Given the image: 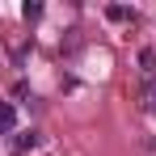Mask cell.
<instances>
[{"label": "cell", "instance_id": "1", "mask_svg": "<svg viewBox=\"0 0 156 156\" xmlns=\"http://www.w3.org/2000/svg\"><path fill=\"white\" fill-rule=\"evenodd\" d=\"M139 76L156 89V51H139Z\"/></svg>", "mask_w": 156, "mask_h": 156}, {"label": "cell", "instance_id": "2", "mask_svg": "<svg viewBox=\"0 0 156 156\" xmlns=\"http://www.w3.org/2000/svg\"><path fill=\"white\" fill-rule=\"evenodd\" d=\"M9 131H17V110L9 101H0V135H9Z\"/></svg>", "mask_w": 156, "mask_h": 156}, {"label": "cell", "instance_id": "3", "mask_svg": "<svg viewBox=\"0 0 156 156\" xmlns=\"http://www.w3.org/2000/svg\"><path fill=\"white\" fill-rule=\"evenodd\" d=\"M17 148H21V152H34V148H38V131H21V135H17Z\"/></svg>", "mask_w": 156, "mask_h": 156}, {"label": "cell", "instance_id": "4", "mask_svg": "<svg viewBox=\"0 0 156 156\" xmlns=\"http://www.w3.org/2000/svg\"><path fill=\"white\" fill-rule=\"evenodd\" d=\"M105 17H110V21H131V9H122V4H110V9H105Z\"/></svg>", "mask_w": 156, "mask_h": 156}, {"label": "cell", "instance_id": "5", "mask_svg": "<svg viewBox=\"0 0 156 156\" xmlns=\"http://www.w3.org/2000/svg\"><path fill=\"white\" fill-rule=\"evenodd\" d=\"M21 13H26V21H34V17H42V4H26Z\"/></svg>", "mask_w": 156, "mask_h": 156}]
</instances>
